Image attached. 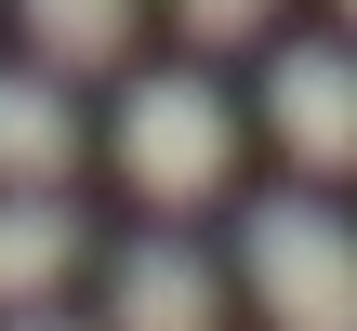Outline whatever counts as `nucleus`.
Returning <instances> with one entry per match:
<instances>
[{"label":"nucleus","mask_w":357,"mask_h":331,"mask_svg":"<svg viewBox=\"0 0 357 331\" xmlns=\"http://www.w3.org/2000/svg\"><path fill=\"white\" fill-rule=\"evenodd\" d=\"M265 119L305 172H357V40H278Z\"/></svg>","instance_id":"3"},{"label":"nucleus","mask_w":357,"mask_h":331,"mask_svg":"<svg viewBox=\"0 0 357 331\" xmlns=\"http://www.w3.org/2000/svg\"><path fill=\"white\" fill-rule=\"evenodd\" d=\"M79 172V106L40 66H0V186H66Z\"/></svg>","instance_id":"6"},{"label":"nucleus","mask_w":357,"mask_h":331,"mask_svg":"<svg viewBox=\"0 0 357 331\" xmlns=\"http://www.w3.org/2000/svg\"><path fill=\"white\" fill-rule=\"evenodd\" d=\"M119 172H132V199H159V212H199V199H225V172H238V106L212 93V80H132L119 93Z\"/></svg>","instance_id":"2"},{"label":"nucleus","mask_w":357,"mask_h":331,"mask_svg":"<svg viewBox=\"0 0 357 331\" xmlns=\"http://www.w3.org/2000/svg\"><path fill=\"white\" fill-rule=\"evenodd\" d=\"M344 27H357V0H344Z\"/></svg>","instance_id":"10"},{"label":"nucleus","mask_w":357,"mask_h":331,"mask_svg":"<svg viewBox=\"0 0 357 331\" xmlns=\"http://www.w3.org/2000/svg\"><path fill=\"white\" fill-rule=\"evenodd\" d=\"M238 265H252L265 331H357V226L331 199H252Z\"/></svg>","instance_id":"1"},{"label":"nucleus","mask_w":357,"mask_h":331,"mask_svg":"<svg viewBox=\"0 0 357 331\" xmlns=\"http://www.w3.org/2000/svg\"><path fill=\"white\" fill-rule=\"evenodd\" d=\"M13 13L53 66H119L132 53V0H13Z\"/></svg>","instance_id":"7"},{"label":"nucleus","mask_w":357,"mask_h":331,"mask_svg":"<svg viewBox=\"0 0 357 331\" xmlns=\"http://www.w3.org/2000/svg\"><path fill=\"white\" fill-rule=\"evenodd\" d=\"M93 252V226H79V199L66 186H13L0 199V318L13 305H40V292H66V265Z\"/></svg>","instance_id":"5"},{"label":"nucleus","mask_w":357,"mask_h":331,"mask_svg":"<svg viewBox=\"0 0 357 331\" xmlns=\"http://www.w3.org/2000/svg\"><path fill=\"white\" fill-rule=\"evenodd\" d=\"M106 331H225V279H212V252H185L172 226L132 239V252L106 265Z\"/></svg>","instance_id":"4"},{"label":"nucleus","mask_w":357,"mask_h":331,"mask_svg":"<svg viewBox=\"0 0 357 331\" xmlns=\"http://www.w3.org/2000/svg\"><path fill=\"white\" fill-rule=\"evenodd\" d=\"M0 331H66V318H40V305H13V318H0Z\"/></svg>","instance_id":"9"},{"label":"nucleus","mask_w":357,"mask_h":331,"mask_svg":"<svg viewBox=\"0 0 357 331\" xmlns=\"http://www.w3.org/2000/svg\"><path fill=\"white\" fill-rule=\"evenodd\" d=\"M265 13H278V0H172V27H185L199 53H238V40H265Z\"/></svg>","instance_id":"8"}]
</instances>
